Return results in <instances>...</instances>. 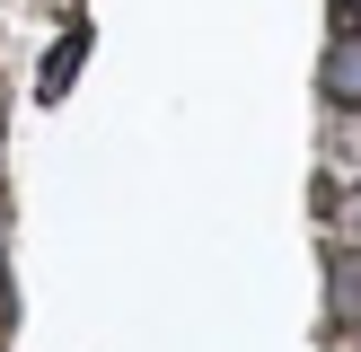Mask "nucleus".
Segmentation results:
<instances>
[{
	"label": "nucleus",
	"mask_w": 361,
	"mask_h": 352,
	"mask_svg": "<svg viewBox=\"0 0 361 352\" xmlns=\"http://www.w3.org/2000/svg\"><path fill=\"white\" fill-rule=\"evenodd\" d=\"M344 9H353V18H361V0H344Z\"/></svg>",
	"instance_id": "4"
},
{
	"label": "nucleus",
	"mask_w": 361,
	"mask_h": 352,
	"mask_svg": "<svg viewBox=\"0 0 361 352\" xmlns=\"http://www.w3.org/2000/svg\"><path fill=\"white\" fill-rule=\"evenodd\" d=\"M317 97L344 106V115H361V27H344L326 44V62H317Z\"/></svg>",
	"instance_id": "1"
},
{
	"label": "nucleus",
	"mask_w": 361,
	"mask_h": 352,
	"mask_svg": "<svg viewBox=\"0 0 361 352\" xmlns=\"http://www.w3.org/2000/svg\"><path fill=\"white\" fill-rule=\"evenodd\" d=\"M326 291H335V326H361V246L326 256Z\"/></svg>",
	"instance_id": "2"
},
{
	"label": "nucleus",
	"mask_w": 361,
	"mask_h": 352,
	"mask_svg": "<svg viewBox=\"0 0 361 352\" xmlns=\"http://www.w3.org/2000/svg\"><path fill=\"white\" fill-rule=\"evenodd\" d=\"M326 211H335V246H361V185H344Z\"/></svg>",
	"instance_id": "3"
}]
</instances>
